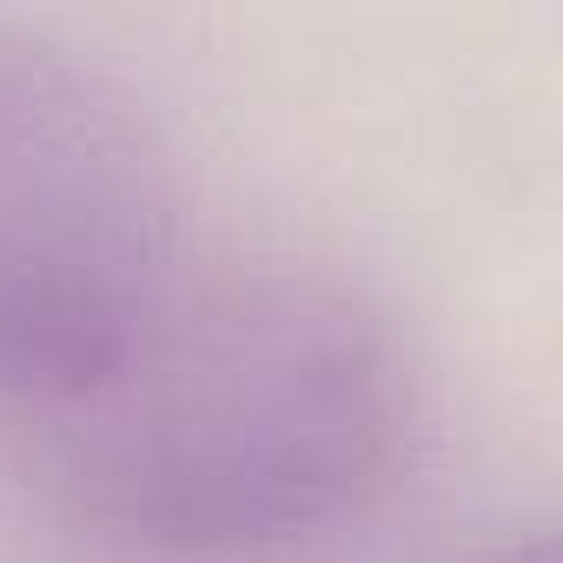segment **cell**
Here are the masks:
<instances>
[{"label":"cell","mask_w":563,"mask_h":563,"mask_svg":"<svg viewBox=\"0 0 563 563\" xmlns=\"http://www.w3.org/2000/svg\"><path fill=\"white\" fill-rule=\"evenodd\" d=\"M411 438L385 312L306 265H192L47 398L0 457L80 530L166 556H245L358 517Z\"/></svg>","instance_id":"cell-1"},{"label":"cell","mask_w":563,"mask_h":563,"mask_svg":"<svg viewBox=\"0 0 563 563\" xmlns=\"http://www.w3.org/2000/svg\"><path fill=\"white\" fill-rule=\"evenodd\" d=\"M179 258V179L126 87L0 21V418L93 365Z\"/></svg>","instance_id":"cell-2"},{"label":"cell","mask_w":563,"mask_h":563,"mask_svg":"<svg viewBox=\"0 0 563 563\" xmlns=\"http://www.w3.org/2000/svg\"><path fill=\"white\" fill-rule=\"evenodd\" d=\"M484 563H556V543L537 530V537H523V543H504V550H490Z\"/></svg>","instance_id":"cell-3"}]
</instances>
